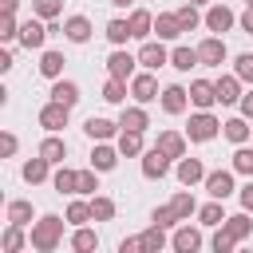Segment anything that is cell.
<instances>
[{"label":"cell","mask_w":253,"mask_h":253,"mask_svg":"<svg viewBox=\"0 0 253 253\" xmlns=\"http://www.w3.org/2000/svg\"><path fill=\"white\" fill-rule=\"evenodd\" d=\"M63 221H67V217H59V213L36 217V225H32V249H36V253H51V249L63 241Z\"/></svg>","instance_id":"6da1fadb"},{"label":"cell","mask_w":253,"mask_h":253,"mask_svg":"<svg viewBox=\"0 0 253 253\" xmlns=\"http://www.w3.org/2000/svg\"><path fill=\"white\" fill-rule=\"evenodd\" d=\"M217 130H221V123H217L213 111H198V115H190V123H186V138H190V142H213Z\"/></svg>","instance_id":"7a4b0ae2"},{"label":"cell","mask_w":253,"mask_h":253,"mask_svg":"<svg viewBox=\"0 0 253 253\" xmlns=\"http://www.w3.org/2000/svg\"><path fill=\"white\" fill-rule=\"evenodd\" d=\"M138 55H130L126 47H115L111 55H107V79H123V83H130L138 71Z\"/></svg>","instance_id":"3957f363"},{"label":"cell","mask_w":253,"mask_h":253,"mask_svg":"<svg viewBox=\"0 0 253 253\" xmlns=\"http://www.w3.org/2000/svg\"><path fill=\"white\" fill-rule=\"evenodd\" d=\"M198 59H202V67H221V63L229 59L225 40H221V36H206V40L198 43Z\"/></svg>","instance_id":"277c9868"},{"label":"cell","mask_w":253,"mask_h":253,"mask_svg":"<svg viewBox=\"0 0 253 253\" xmlns=\"http://www.w3.org/2000/svg\"><path fill=\"white\" fill-rule=\"evenodd\" d=\"M166 63H170V51H166L162 40H146V43L138 47V67H142V71H158V67H166Z\"/></svg>","instance_id":"5b68a950"},{"label":"cell","mask_w":253,"mask_h":253,"mask_svg":"<svg viewBox=\"0 0 253 253\" xmlns=\"http://www.w3.org/2000/svg\"><path fill=\"white\" fill-rule=\"evenodd\" d=\"M162 91H158V79H154V71H138L134 79H130V99L138 103V107H146V103H154Z\"/></svg>","instance_id":"8992f818"},{"label":"cell","mask_w":253,"mask_h":253,"mask_svg":"<svg viewBox=\"0 0 253 253\" xmlns=\"http://www.w3.org/2000/svg\"><path fill=\"white\" fill-rule=\"evenodd\" d=\"M237 24V16H233V8H225V4H210L206 8V28H210V36H221L225 40V32Z\"/></svg>","instance_id":"52a82bcc"},{"label":"cell","mask_w":253,"mask_h":253,"mask_svg":"<svg viewBox=\"0 0 253 253\" xmlns=\"http://www.w3.org/2000/svg\"><path fill=\"white\" fill-rule=\"evenodd\" d=\"M67 119H71V111H67L63 103H51V99H47V103L40 107V126H43L47 134H59V130L67 126Z\"/></svg>","instance_id":"ba28073f"},{"label":"cell","mask_w":253,"mask_h":253,"mask_svg":"<svg viewBox=\"0 0 253 253\" xmlns=\"http://www.w3.org/2000/svg\"><path fill=\"white\" fill-rule=\"evenodd\" d=\"M186 142H190V138H186L182 130H158V138H154V146H158L170 162H182V158H186Z\"/></svg>","instance_id":"9c48e42d"},{"label":"cell","mask_w":253,"mask_h":253,"mask_svg":"<svg viewBox=\"0 0 253 253\" xmlns=\"http://www.w3.org/2000/svg\"><path fill=\"white\" fill-rule=\"evenodd\" d=\"M170 249H174V253H198V249H202V229L190 225V221H182V225L174 229V237H170Z\"/></svg>","instance_id":"30bf717a"},{"label":"cell","mask_w":253,"mask_h":253,"mask_svg":"<svg viewBox=\"0 0 253 253\" xmlns=\"http://www.w3.org/2000/svg\"><path fill=\"white\" fill-rule=\"evenodd\" d=\"M83 130H87V138H91V142H111V138H119V134H123V126H119V123H111V119H103V115H91V119L83 123Z\"/></svg>","instance_id":"8fae6325"},{"label":"cell","mask_w":253,"mask_h":253,"mask_svg":"<svg viewBox=\"0 0 253 253\" xmlns=\"http://www.w3.org/2000/svg\"><path fill=\"white\" fill-rule=\"evenodd\" d=\"M233 190H237V186H233V170H210V174H206V194H210L213 202H225Z\"/></svg>","instance_id":"7c38bea8"},{"label":"cell","mask_w":253,"mask_h":253,"mask_svg":"<svg viewBox=\"0 0 253 253\" xmlns=\"http://www.w3.org/2000/svg\"><path fill=\"white\" fill-rule=\"evenodd\" d=\"M51 36V28L43 24V20H24L20 24V40L16 43H24L28 51H36V47H43V40Z\"/></svg>","instance_id":"4fadbf2b"},{"label":"cell","mask_w":253,"mask_h":253,"mask_svg":"<svg viewBox=\"0 0 253 253\" xmlns=\"http://www.w3.org/2000/svg\"><path fill=\"white\" fill-rule=\"evenodd\" d=\"M158 103H162V111H166V115H186V107H190V91H186V87H178V83H170V87H162Z\"/></svg>","instance_id":"5bb4252c"},{"label":"cell","mask_w":253,"mask_h":253,"mask_svg":"<svg viewBox=\"0 0 253 253\" xmlns=\"http://www.w3.org/2000/svg\"><path fill=\"white\" fill-rule=\"evenodd\" d=\"M119 146H111V142H95L91 146V170H99V174H111L115 166H119Z\"/></svg>","instance_id":"9a60e30c"},{"label":"cell","mask_w":253,"mask_h":253,"mask_svg":"<svg viewBox=\"0 0 253 253\" xmlns=\"http://www.w3.org/2000/svg\"><path fill=\"white\" fill-rule=\"evenodd\" d=\"M170 174V158L158 150V146H150L146 154H142V178H150V182H162Z\"/></svg>","instance_id":"2e32d148"},{"label":"cell","mask_w":253,"mask_h":253,"mask_svg":"<svg viewBox=\"0 0 253 253\" xmlns=\"http://www.w3.org/2000/svg\"><path fill=\"white\" fill-rule=\"evenodd\" d=\"M213 91H217V103H221V107H233V103H241V95H245L237 75H217V79H213Z\"/></svg>","instance_id":"e0dca14e"},{"label":"cell","mask_w":253,"mask_h":253,"mask_svg":"<svg viewBox=\"0 0 253 253\" xmlns=\"http://www.w3.org/2000/svg\"><path fill=\"white\" fill-rule=\"evenodd\" d=\"M126 24H130V36H134V40H142V43L154 36V16H150L146 8H134V12L126 16Z\"/></svg>","instance_id":"ac0fdd59"},{"label":"cell","mask_w":253,"mask_h":253,"mask_svg":"<svg viewBox=\"0 0 253 253\" xmlns=\"http://www.w3.org/2000/svg\"><path fill=\"white\" fill-rule=\"evenodd\" d=\"M190 103H194L198 111H210V107L217 103V91H213V83H210V79H194V83H190Z\"/></svg>","instance_id":"d6986e66"},{"label":"cell","mask_w":253,"mask_h":253,"mask_svg":"<svg viewBox=\"0 0 253 253\" xmlns=\"http://www.w3.org/2000/svg\"><path fill=\"white\" fill-rule=\"evenodd\" d=\"M174 174H178V182H182V186H198V182H206V174H210V170L202 166V158H182Z\"/></svg>","instance_id":"ffe728a7"},{"label":"cell","mask_w":253,"mask_h":253,"mask_svg":"<svg viewBox=\"0 0 253 253\" xmlns=\"http://www.w3.org/2000/svg\"><path fill=\"white\" fill-rule=\"evenodd\" d=\"M221 229H225V233H229V237H233V241L241 245V241H245V237L253 233V213H245V210H241V213H229Z\"/></svg>","instance_id":"44dd1931"},{"label":"cell","mask_w":253,"mask_h":253,"mask_svg":"<svg viewBox=\"0 0 253 253\" xmlns=\"http://www.w3.org/2000/svg\"><path fill=\"white\" fill-rule=\"evenodd\" d=\"M154 36L166 43V40H178L182 36V24H178V12H158L154 16Z\"/></svg>","instance_id":"7402d4cb"},{"label":"cell","mask_w":253,"mask_h":253,"mask_svg":"<svg viewBox=\"0 0 253 253\" xmlns=\"http://www.w3.org/2000/svg\"><path fill=\"white\" fill-rule=\"evenodd\" d=\"M91 32H95V28H91L87 16H67V20H63V36H67L71 43H87Z\"/></svg>","instance_id":"603a6c76"},{"label":"cell","mask_w":253,"mask_h":253,"mask_svg":"<svg viewBox=\"0 0 253 253\" xmlns=\"http://www.w3.org/2000/svg\"><path fill=\"white\" fill-rule=\"evenodd\" d=\"M51 103H63V107L71 111V107L79 103V83H75V79H55V83H51Z\"/></svg>","instance_id":"cb8c5ba5"},{"label":"cell","mask_w":253,"mask_h":253,"mask_svg":"<svg viewBox=\"0 0 253 253\" xmlns=\"http://www.w3.org/2000/svg\"><path fill=\"white\" fill-rule=\"evenodd\" d=\"M119 126H123V130H138V134H142V130L150 126V115H146V107H138V103H134V107H123V115H119Z\"/></svg>","instance_id":"d4e9b609"},{"label":"cell","mask_w":253,"mask_h":253,"mask_svg":"<svg viewBox=\"0 0 253 253\" xmlns=\"http://www.w3.org/2000/svg\"><path fill=\"white\" fill-rule=\"evenodd\" d=\"M249 130H253V126H249V119H241V115H233V119L221 123V134H225L233 146H245V142H249Z\"/></svg>","instance_id":"484cf974"},{"label":"cell","mask_w":253,"mask_h":253,"mask_svg":"<svg viewBox=\"0 0 253 253\" xmlns=\"http://www.w3.org/2000/svg\"><path fill=\"white\" fill-rule=\"evenodd\" d=\"M40 158H47L51 166H63V158H67V142L59 138V134H47L43 142H40V150H36Z\"/></svg>","instance_id":"4316f807"},{"label":"cell","mask_w":253,"mask_h":253,"mask_svg":"<svg viewBox=\"0 0 253 253\" xmlns=\"http://www.w3.org/2000/svg\"><path fill=\"white\" fill-rule=\"evenodd\" d=\"M20 174H24V182H28V186H40V182H47V178H51V162L36 154V158H28V162H24V170H20Z\"/></svg>","instance_id":"83f0119b"},{"label":"cell","mask_w":253,"mask_h":253,"mask_svg":"<svg viewBox=\"0 0 253 253\" xmlns=\"http://www.w3.org/2000/svg\"><path fill=\"white\" fill-rule=\"evenodd\" d=\"M170 210H174V217H178V221H190V217H198V210H202V206L194 202V194H190V190H178V194L170 198Z\"/></svg>","instance_id":"f1b7e54d"},{"label":"cell","mask_w":253,"mask_h":253,"mask_svg":"<svg viewBox=\"0 0 253 253\" xmlns=\"http://www.w3.org/2000/svg\"><path fill=\"white\" fill-rule=\"evenodd\" d=\"M115 146H119L123 158H138V154H146V142H142L138 130H123V134L115 138Z\"/></svg>","instance_id":"f546056e"},{"label":"cell","mask_w":253,"mask_h":253,"mask_svg":"<svg viewBox=\"0 0 253 253\" xmlns=\"http://www.w3.org/2000/svg\"><path fill=\"white\" fill-rule=\"evenodd\" d=\"M170 67H174V71H190V67H202V59H198V47H186V43H178V47L170 51Z\"/></svg>","instance_id":"4dcf8cb0"},{"label":"cell","mask_w":253,"mask_h":253,"mask_svg":"<svg viewBox=\"0 0 253 253\" xmlns=\"http://www.w3.org/2000/svg\"><path fill=\"white\" fill-rule=\"evenodd\" d=\"M95 249H99V233L91 225H79L71 233V253H95Z\"/></svg>","instance_id":"1f68e13d"},{"label":"cell","mask_w":253,"mask_h":253,"mask_svg":"<svg viewBox=\"0 0 253 253\" xmlns=\"http://www.w3.org/2000/svg\"><path fill=\"white\" fill-rule=\"evenodd\" d=\"M63 63H67L63 51H43V55H40V75H47L51 83L63 79Z\"/></svg>","instance_id":"d6a6232c"},{"label":"cell","mask_w":253,"mask_h":253,"mask_svg":"<svg viewBox=\"0 0 253 253\" xmlns=\"http://www.w3.org/2000/svg\"><path fill=\"white\" fill-rule=\"evenodd\" d=\"M51 186H55V194H79V170L59 166V170L51 174Z\"/></svg>","instance_id":"836d02e7"},{"label":"cell","mask_w":253,"mask_h":253,"mask_svg":"<svg viewBox=\"0 0 253 253\" xmlns=\"http://www.w3.org/2000/svg\"><path fill=\"white\" fill-rule=\"evenodd\" d=\"M138 237H142V249H146V253H162V249L170 245V237H166V229H162V225H146Z\"/></svg>","instance_id":"e575fe53"},{"label":"cell","mask_w":253,"mask_h":253,"mask_svg":"<svg viewBox=\"0 0 253 253\" xmlns=\"http://www.w3.org/2000/svg\"><path fill=\"white\" fill-rule=\"evenodd\" d=\"M63 217H67V221H71L75 229H79V225H87V221H95V217H91V202H83V198H71V202H67V213H63Z\"/></svg>","instance_id":"d590c367"},{"label":"cell","mask_w":253,"mask_h":253,"mask_svg":"<svg viewBox=\"0 0 253 253\" xmlns=\"http://www.w3.org/2000/svg\"><path fill=\"white\" fill-rule=\"evenodd\" d=\"M225 210H221V202H206L202 210H198V225H210V229H217V225H225Z\"/></svg>","instance_id":"8d00e7d4"},{"label":"cell","mask_w":253,"mask_h":253,"mask_svg":"<svg viewBox=\"0 0 253 253\" xmlns=\"http://www.w3.org/2000/svg\"><path fill=\"white\" fill-rule=\"evenodd\" d=\"M126 95H130V83H123V79H107L103 83V103H115V107L123 103L126 107Z\"/></svg>","instance_id":"74e56055"},{"label":"cell","mask_w":253,"mask_h":253,"mask_svg":"<svg viewBox=\"0 0 253 253\" xmlns=\"http://www.w3.org/2000/svg\"><path fill=\"white\" fill-rule=\"evenodd\" d=\"M8 225H36L32 221V202H8Z\"/></svg>","instance_id":"f35d334b"},{"label":"cell","mask_w":253,"mask_h":253,"mask_svg":"<svg viewBox=\"0 0 253 253\" xmlns=\"http://www.w3.org/2000/svg\"><path fill=\"white\" fill-rule=\"evenodd\" d=\"M107 40H111V43H115V47H126V40H134V36H130V24H126V20H119V16H115V20H111V24H107Z\"/></svg>","instance_id":"ab89813d"},{"label":"cell","mask_w":253,"mask_h":253,"mask_svg":"<svg viewBox=\"0 0 253 253\" xmlns=\"http://www.w3.org/2000/svg\"><path fill=\"white\" fill-rule=\"evenodd\" d=\"M91 217H95V221H111V217H115V198L95 194V198H91Z\"/></svg>","instance_id":"60d3db41"},{"label":"cell","mask_w":253,"mask_h":253,"mask_svg":"<svg viewBox=\"0 0 253 253\" xmlns=\"http://www.w3.org/2000/svg\"><path fill=\"white\" fill-rule=\"evenodd\" d=\"M24 245H28L24 229H20V225H8V229H4V237H0V249H4V253H20Z\"/></svg>","instance_id":"b9f144b4"},{"label":"cell","mask_w":253,"mask_h":253,"mask_svg":"<svg viewBox=\"0 0 253 253\" xmlns=\"http://www.w3.org/2000/svg\"><path fill=\"white\" fill-rule=\"evenodd\" d=\"M229 170H233V174H245V178H253V150H249V146H237V150H233V162H229Z\"/></svg>","instance_id":"7bdbcfd3"},{"label":"cell","mask_w":253,"mask_h":253,"mask_svg":"<svg viewBox=\"0 0 253 253\" xmlns=\"http://www.w3.org/2000/svg\"><path fill=\"white\" fill-rule=\"evenodd\" d=\"M32 12H36V20L51 24V20L63 12V0H32Z\"/></svg>","instance_id":"ee69618b"},{"label":"cell","mask_w":253,"mask_h":253,"mask_svg":"<svg viewBox=\"0 0 253 253\" xmlns=\"http://www.w3.org/2000/svg\"><path fill=\"white\" fill-rule=\"evenodd\" d=\"M178 24H182V32H194L198 24H206V16H198L194 4H182V8H178Z\"/></svg>","instance_id":"f6af8a7d"},{"label":"cell","mask_w":253,"mask_h":253,"mask_svg":"<svg viewBox=\"0 0 253 253\" xmlns=\"http://www.w3.org/2000/svg\"><path fill=\"white\" fill-rule=\"evenodd\" d=\"M95 190H99V170H91V166H87V170H79V194L91 202V198H95Z\"/></svg>","instance_id":"bcb514c9"},{"label":"cell","mask_w":253,"mask_h":253,"mask_svg":"<svg viewBox=\"0 0 253 253\" xmlns=\"http://www.w3.org/2000/svg\"><path fill=\"white\" fill-rule=\"evenodd\" d=\"M210 249H213V253H237V241L217 225V229H213V237H210Z\"/></svg>","instance_id":"7dc6e473"},{"label":"cell","mask_w":253,"mask_h":253,"mask_svg":"<svg viewBox=\"0 0 253 253\" xmlns=\"http://www.w3.org/2000/svg\"><path fill=\"white\" fill-rule=\"evenodd\" d=\"M233 75H237L241 83H253V51H241V55L233 59Z\"/></svg>","instance_id":"c3c4849f"},{"label":"cell","mask_w":253,"mask_h":253,"mask_svg":"<svg viewBox=\"0 0 253 253\" xmlns=\"http://www.w3.org/2000/svg\"><path fill=\"white\" fill-rule=\"evenodd\" d=\"M150 225H162V229H170V225H182V221L174 217V210H170V202H166V206H158V210L150 213Z\"/></svg>","instance_id":"681fc988"},{"label":"cell","mask_w":253,"mask_h":253,"mask_svg":"<svg viewBox=\"0 0 253 253\" xmlns=\"http://www.w3.org/2000/svg\"><path fill=\"white\" fill-rule=\"evenodd\" d=\"M0 40H4V43L20 40V24H16V16H4V20H0Z\"/></svg>","instance_id":"f907efd6"},{"label":"cell","mask_w":253,"mask_h":253,"mask_svg":"<svg viewBox=\"0 0 253 253\" xmlns=\"http://www.w3.org/2000/svg\"><path fill=\"white\" fill-rule=\"evenodd\" d=\"M16 146H20V138H16L12 130H4V134H0V154H4V158H12V154H16Z\"/></svg>","instance_id":"816d5d0a"},{"label":"cell","mask_w":253,"mask_h":253,"mask_svg":"<svg viewBox=\"0 0 253 253\" xmlns=\"http://www.w3.org/2000/svg\"><path fill=\"white\" fill-rule=\"evenodd\" d=\"M237 198H241V210H245V213H253V178L237 190Z\"/></svg>","instance_id":"f5cc1de1"},{"label":"cell","mask_w":253,"mask_h":253,"mask_svg":"<svg viewBox=\"0 0 253 253\" xmlns=\"http://www.w3.org/2000/svg\"><path fill=\"white\" fill-rule=\"evenodd\" d=\"M119 253H146L142 249V237H123L119 241Z\"/></svg>","instance_id":"db71d44e"},{"label":"cell","mask_w":253,"mask_h":253,"mask_svg":"<svg viewBox=\"0 0 253 253\" xmlns=\"http://www.w3.org/2000/svg\"><path fill=\"white\" fill-rule=\"evenodd\" d=\"M237 24H241V32H245V36H253V8H245V12L237 16Z\"/></svg>","instance_id":"11a10c76"},{"label":"cell","mask_w":253,"mask_h":253,"mask_svg":"<svg viewBox=\"0 0 253 253\" xmlns=\"http://www.w3.org/2000/svg\"><path fill=\"white\" fill-rule=\"evenodd\" d=\"M237 107H241V119H253V91H245Z\"/></svg>","instance_id":"9f6ffc18"},{"label":"cell","mask_w":253,"mask_h":253,"mask_svg":"<svg viewBox=\"0 0 253 253\" xmlns=\"http://www.w3.org/2000/svg\"><path fill=\"white\" fill-rule=\"evenodd\" d=\"M16 8H20V0H0V12L4 16H16Z\"/></svg>","instance_id":"6f0895ef"},{"label":"cell","mask_w":253,"mask_h":253,"mask_svg":"<svg viewBox=\"0 0 253 253\" xmlns=\"http://www.w3.org/2000/svg\"><path fill=\"white\" fill-rule=\"evenodd\" d=\"M0 71H12V51H0Z\"/></svg>","instance_id":"680465c9"},{"label":"cell","mask_w":253,"mask_h":253,"mask_svg":"<svg viewBox=\"0 0 253 253\" xmlns=\"http://www.w3.org/2000/svg\"><path fill=\"white\" fill-rule=\"evenodd\" d=\"M111 4H115V8H130L134 0H111Z\"/></svg>","instance_id":"91938a15"},{"label":"cell","mask_w":253,"mask_h":253,"mask_svg":"<svg viewBox=\"0 0 253 253\" xmlns=\"http://www.w3.org/2000/svg\"><path fill=\"white\" fill-rule=\"evenodd\" d=\"M186 4H194V8H198V4H210V0H186Z\"/></svg>","instance_id":"94428289"},{"label":"cell","mask_w":253,"mask_h":253,"mask_svg":"<svg viewBox=\"0 0 253 253\" xmlns=\"http://www.w3.org/2000/svg\"><path fill=\"white\" fill-rule=\"evenodd\" d=\"M245 8H253V0H245Z\"/></svg>","instance_id":"6125c7cd"},{"label":"cell","mask_w":253,"mask_h":253,"mask_svg":"<svg viewBox=\"0 0 253 253\" xmlns=\"http://www.w3.org/2000/svg\"><path fill=\"white\" fill-rule=\"evenodd\" d=\"M241 253H253V249H241Z\"/></svg>","instance_id":"be15d7a7"}]
</instances>
